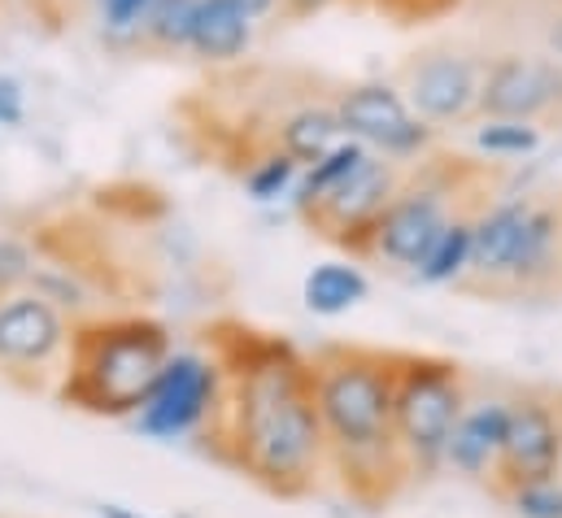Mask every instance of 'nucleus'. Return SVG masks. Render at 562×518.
<instances>
[{"mask_svg":"<svg viewBox=\"0 0 562 518\" xmlns=\"http://www.w3.org/2000/svg\"><path fill=\"white\" fill-rule=\"evenodd\" d=\"M210 349L218 362L214 458L271 497H314L327 480V440L314 409L310 358L283 336L245 323L214 327Z\"/></svg>","mask_w":562,"mask_h":518,"instance_id":"f257e3e1","label":"nucleus"},{"mask_svg":"<svg viewBox=\"0 0 562 518\" xmlns=\"http://www.w3.org/2000/svg\"><path fill=\"white\" fill-rule=\"evenodd\" d=\"M393 349L327 345L310 358L314 409L327 440V475H336L345 497L362 510H384L415 484L393 427Z\"/></svg>","mask_w":562,"mask_h":518,"instance_id":"f03ea898","label":"nucleus"},{"mask_svg":"<svg viewBox=\"0 0 562 518\" xmlns=\"http://www.w3.org/2000/svg\"><path fill=\"white\" fill-rule=\"evenodd\" d=\"M175 353L166 323L148 314H101L70 331L57 401L97 418H132Z\"/></svg>","mask_w":562,"mask_h":518,"instance_id":"7ed1b4c3","label":"nucleus"},{"mask_svg":"<svg viewBox=\"0 0 562 518\" xmlns=\"http://www.w3.org/2000/svg\"><path fill=\"white\" fill-rule=\"evenodd\" d=\"M488 196H493L488 170L471 166L467 157L423 153L419 161L406 166L393 201L375 218L362 258L419 270V261L427 258L431 240L445 232V223L453 214H462V210L488 205Z\"/></svg>","mask_w":562,"mask_h":518,"instance_id":"20e7f679","label":"nucleus"},{"mask_svg":"<svg viewBox=\"0 0 562 518\" xmlns=\"http://www.w3.org/2000/svg\"><path fill=\"white\" fill-rule=\"evenodd\" d=\"M467 405L471 392H467V371L458 362L436 353H397L393 427L415 480H427L445 466V444Z\"/></svg>","mask_w":562,"mask_h":518,"instance_id":"39448f33","label":"nucleus"},{"mask_svg":"<svg viewBox=\"0 0 562 518\" xmlns=\"http://www.w3.org/2000/svg\"><path fill=\"white\" fill-rule=\"evenodd\" d=\"M484 61H488V53H480L467 40H431L397 66L393 88L406 97V105L423 123L462 127V123H475Z\"/></svg>","mask_w":562,"mask_h":518,"instance_id":"423d86ee","label":"nucleus"},{"mask_svg":"<svg viewBox=\"0 0 562 518\" xmlns=\"http://www.w3.org/2000/svg\"><path fill=\"white\" fill-rule=\"evenodd\" d=\"M70 331L75 323L66 318V309H57L31 283L18 292H4L0 296V375L26 392L48 388L44 375L61 384Z\"/></svg>","mask_w":562,"mask_h":518,"instance_id":"0eeeda50","label":"nucleus"},{"mask_svg":"<svg viewBox=\"0 0 562 518\" xmlns=\"http://www.w3.org/2000/svg\"><path fill=\"white\" fill-rule=\"evenodd\" d=\"M406 166H411V161H393V157H384V153H380V157L367 153V161H362L349 179H340L336 188H327V192L301 201L296 214H301V223H305L314 236H323V240L340 245L345 254L362 258V254H367V240H371V227H375V218L384 214V205L393 201V192H397Z\"/></svg>","mask_w":562,"mask_h":518,"instance_id":"6e6552de","label":"nucleus"},{"mask_svg":"<svg viewBox=\"0 0 562 518\" xmlns=\"http://www.w3.org/2000/svg\"><path fill=\"white\" fill-rule=\"evenodd\" d=\"M562 475V418L554 392H519L510 401L506 436L497 449V462L488 471V493L506 502L515 488L559 480Z\"/></svg>","mask_w":562,"mask_h":518,"instance_id":"1a4fd4ad","label":"nucleus"},{"mask_svg":"<svg viewBox=\"0 0 562 518\" xmlns=\"http://www.w3.org/2000/svg\"><path fill=\"white\" fill-rule=\"evenodd\" d=\"M480 119H519L537 127L562 123V61L550 53H493L484 61L475 123Z\"/></svg>","mask_w":562,"mask_h":518,"instance_id":"9d476101","label":"nucleus"},{"mask_svg":"<svg viewBox=\"0 0 562 518\" xmlns=\"http://www.w3.org/2000/svg\"><path fill=\"white\" fill-rule=\"evenodd\" d=\"M331 105L340 114L345 135L362 139L367 148H380L393 161H419L423 153H431L436 127L423 123L419 114L406 105V97L384 79L340 83L331 92Z\"/></svg>","mask_w":562,"mask_h":518,"instance_id":"9b49d317","label":"nucleus"},{"mask_svg":"<svg viewBox=\"0 0 562 518\" xmlns=\"http://www.w3.org/2000/svg\"><path fill=\"white\" fill-rule=\"evenodd\" d=\"M218 401V362L201 353H170L157 384L136 409V427L153 440H179L201 431Z\"/></svg>","mask_w":562,"mask_h":518,"instance_id":"f8f14e48","label":"nucleus"},{"mask_svg":"<svg viewBox=\"0 0 562 518\" xmlns=\"http://www.w3.org/2000/svg\"><path fill=\"white\" fill-rule=\"evenodd\" d=\"M254 18L236 0H196L192 26H188V48L205 66H232L249 53L254 44Z\"/></svg>","mask_w":562,"mask_h":518,"instance_id":"ddd939ff","label":"nucleus"},{"mask_svg":"<svg viewBox=\"0 0 562 518\" xmlns=\"http://www.w3.org/2000/svg\"><path fill=\"white\" fill-rule=\"evenodd\" d=\"M506 418H510V401H484V405H467L449 444H445V466H453L467 480H488L502 436H506Z\"/></svg>","mask_w":562,"mask_h":518,"instance_id":"4468645a","label":"nucleus"},{"mask_svg":"<svg viewBox=\"0 0 562 518\" xmlns=\"http://www.w3.org/2000/svg\"><path fill=\"white\" fill-rule=\"evenodd\" d=\"M276 148H283L288 157H296L301 166L318 161L331 144L345 139V127H340V114L331 105V97H301L296 105H288L280 123H276Z\"/></svg>","mask_w":562,"mask_h":518,"instance_id":"2eb2a0df","label":"nucleus"},{"mask_svg":"<svg viewBox=\"0 0 562 518\" xmlns=\"http://www.w3.org/2000/svg\"><path fill=\"white\" fill-rule=\"evenodd\" d=\"M367 292H371L367 274H362L358 266H349V261H323V266H314V270L305 274V283H301L305 309H310V314H323V318H336V314L362 305Z\"/></svg>","mask_w":562,"mask_h":518,"instance_id":"dca6fc26","label":"nucleus"},{"mask_svg":"<svg viewBox=\"0 0 562 518\" xmlns=\"http://www.w3.org/2000/svg\"><path fill=\"white\" fill-rule=\"evenodd\" d=\"M488 205H493V201H488ZM480 210H484V205H480ZM480 210H462V214H453V218L445 223V232L431 240L427 258H423L419 270H415L423 283H458V279H462V270H467V261H471V236H475Z\"/></svg>","mask_w":562,"mask_h":518,"instance_id":"f3484780","label":"nucleus"},{"mask_svg":"<svg viewBox=\"0 0 562 518\" xmlns=\"http://www.w3.org/2000/svg\"><path fill=\"white\" fill-rule=\"evenodd\" d=\"M367 144L362 139H340V144H331L318 161H310L305 166V174H296V188H292V201L301 205V201H310V196H318V192H327V188H336L340 179H349L362 161H367Z\"/></svg>","mask_w":562,"mask_h":518,"instance_id":"a211bd4d","label":"nucleus"},{"mask_svg":"<svg viewBox=\"0 0 562 518\" xmlns=\"http://www.w3.org/2000/svg\"><path fill=\"white\" fill-rule=\"evenodd\" d=\"M192 9H196V0H153L136 40L153 53H183L188 48V26H192Z\"/></svg>","mask_w":562,"mask_h":518,"instance_id":"6ab92c4d","label":"nucleus"},{"mask_svg":"<svg viewBox=\"0 0 562 518\" xmlns=\"http://www.w3.org/2000/svg\"><path fill=\"white\" fill-rule=\"evenodd\" d=\"M471 139L488 157H532L546 144V127L519 123V119H480Z\"/></svg>","mask_w":562,"mask_h":518,"instance_id":"aec40b11","label":"nucleus"},{"mask_svg":"<svg viewBox=\"0 0 562 518\" xmlns=\"http://www.w3.org/2000/svg\"><path fill=\"white\" fill-rule=\"evenodd\" d=\"M296 174H301L296 157H288L283 148H267V153H258L245 166V188H249L254 201L271 205V201H280V196H288L296 188Z\"/></svg>","mask_w":562,"mask_h":518,"instance_id":"412c9836","label":"nucleus"},{"mask_svg":"<svg viewBox=\"0 0 562 518\" xmlns=\"http://www.w3.org/2000/svg\"><path fill=\"white\" fill-rule=\"evenodd\" d=\"M506 506L519 518H562V475L559 480L528 484V488H515L506 497Z\"/></svg>","mask_w":562,"mask_h":518,"instance_id":"4be33fe9","label":"nucleus"},{"mask_svg":"<svg viewBox=\"0 0 562 518\" xmlns=\"http://www.w3.org/2000/svg\"><path fill=\"white\" fill-rule=\"evenodd\" d=\"M31 270H35V249H31V240H22V236H0V296L26 288V283H31Z\"/></svg>","mask_w":562,"mask_h":518,"instance_id":"5701e85b","label":"nucleus"},{"mask_svg":"<svg viewBox=\"0 0 562 518\" xmlns=\"http://www.w3.org/2000/svg\"><path fill=\"white\" fill-rule=\"evenodd\" d=\"M367 4H375L397 26H415V22H440V18H449L467 0H367Z\"/></svg>","mask_w":562,"mask_h":518,"instance_id":"b1692460","label":"nucleus"},{"mask_svg":"<svg viewBox=\"0 0 562 518\" xmlns=\"http://www.w3.org/2000/svg\"><path fill=\"white\" fill-rule=\"evenodd\" d=\"M148 4H153V0H97L105 31H110V35H127V40H136Z\"/></svg>","mask_w":562,"mask_h":518,"instance_id":"393cba45","label":"nucleus"},{"mask_svg":"<svg viewBox=\"0 0 562 518\" xmlns=\"http://www.w3.org/2000/svg\"><path fill=\"white\" fill-rule=\"evenodd\" d=\"M26 123V92L13 75H0V127L18 131Z\"/></svg>","mask_w":562,"mask_h":518,"instance_id":"a878e982","label":"nucleus"},{"mask_svg":"<svg viewBox=\"0 0 562 518\" xmlns=\"http://www.w3.org/2000/svg\"><path fill=\"white\" fill-rule=\"evenodd\" d=\"M331 4H345V0H280V22H310ZM349 4H362V0H349Z\"/></svg>","mask_w":562,"mask_h":518,"instance_id":"bb28decb","label":"nucleus"},{"mask_svg":"<svg viewBox=\"0 0 562 518\" xmlns=\"http://www.w3.org/2000/svg\"><path fill=\"white\" fill-rule=\"evenodd\" d=\"M541 44H546V53H550V57H559V61H562V0L546 9V22H541Z\"/></svg>","mask_w":562,"mask_h":518,"instance_id":"cd10ccee","label":"nucleus"},{"mask_svg":"<svg viewBox=\"0 0 562 518\" xmlns=\"http://www.w3.org/2000/svg\"><path fill=\"white\" fill-rule=\"evenodd\" d=\"M254 22H267V18H280V0H236Z\"/></svg>","mask_w":562,"mask_h":518,"instance_id":"c85d7f7f","label":"nucleus"},{"mask_svg":"<svg viewBox=\"0 0 562 518\" xmlns=\"http://www.w3.org/2000/svg\"><path fill=\"white\" fill-rule=\"evenodd\" d=\"M97 515L101 518H144L140 510H127V506H119V502H101Z\"/></svg>","mask_w":562,"mask_h":518,"instance_id":"c756f323","label":"nucleus"},{"mask_svg":"<svg viewBox=\"0 0 562 518\" xmlns=\"http://www.w3.org/2000/svg\"><path fill=\"white\" fill-rule=\"evenodd\" d=\"M554 401H559V418H562V392H554Z\"/></svg>","mask_w":562,"mask_h":518,"instance_id":"7c9ffc66","label":"nucleus"},{"mask_svg":"<svg viewBox=\"0 0 562 518\" xmlns=\"http://www.w3.org/2000/svg\"><path fill=\"white\" fill-rule=\"evenodd\" d=\"M362 4H367V0H362Z\"/></svg>","mask_w":562,"mask_h":518,"instance_id":"2f4dec72","label":"nucleus"},{"mask_svg":"<svg viewBox=\"0 0 562 518\" xmlns=\"http://www.w3.org/2000/svg\"><path fill=\"white\" fill-rule=\"evenodd\" d=\"M537 4H541V0H537Z\"/></svg>","mask_w":562,"mask_h":518,"instance_id":"473e14b6","label":"nucleus"}]
</instances>
